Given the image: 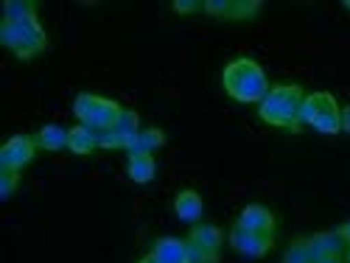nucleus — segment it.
Returning a JSON list of instances; mask_svg holds the SVG:
<instances>
[{
    "label": "nucleus",
    "instance_id": "1",
    "mask_svg": "<svg viewBox=\"0 0 350 263\" xmlns=\"http://www.w3.org/2000/svg\"><path fill=\"white\" fill-rule=\"evenodd\" d=\"M221 84L224 93L239 104H260L272 87L264 68L250 56H239V59L227 62L221 70Z\"/></svg>",
    "mask_w": 350,
    "mask_h": 263
},
{
    "label": "nucleus",
    "instance_id": "2",
    "mask_svg": "<svg viewBox=\"0 0 350 263\" xmlns=\"http://www.w3.org/2000/svg\"><path fill=\"white\" fill-rule=\"evenodd\" d=\"M303 101H306V93L300 84H272L264 101L258 104V118L286 132H300Z\"/></svg>",
    "mask_w": 350,
    "mask_h": 263
},
{
    "label": "nucleus",
    "instance_id": "3",
    "mask_svg": "<svg viewBox=\"0 0 350 263\" xmlns=\"http://www.w3.org/2000/svg\"><path fill=\"white\" fill-rule=\"evenodd\" d=\"M0 45L9 48L17 59H34L48 48V34L40 17H28L20 23L0 20Z\"/></svg>",
    "mask_w": 350,
    "mask_h": 263
},
{
    "label": "nucleus",
    "instance_id": "4",
    "mask_svg": "<svg viewBox=\"0 0 350 263\" xmlns=\"http://www.w3.org/2000/svg\"><path fill=\"white\" fill-rule=\"evenodd\" d=\"M121 109L124 107L118 101L96 96V93H79L73 101V115L79 118V124L90 126V129H112Z\"/></svg>",
    "mask_w": 350,
    "mask_h": 263
},
{
    "label": "nucleus",
    "instance_id": "5",
    "mask_svg": "<svg viewBox=\"0 0 350 263\" xmlns=\"http://www.w3.org/2000/svg\"><path fill=\"white\" fill-rule=\"evenodd\" d=\"M227 244L239 255L258 260L275 247V232H250V230H241V227L232 224L230 236H227Z\"/></svg>",
    "mask_w": 350,
    "mask_h": 263
},
{
    "label": "nucleus",
    "instance_id": "6",
    "mask_svg": "<svg viewBox=\"0 0 350 263\" xmlns=\"http://www.w3.org/2000/svg\"><path fill=\"white\" fill-rule=\"evenodd\" d=\"M40 152L37 137L34 135H14L3 149H0V168H12V171H23L31 163Z\"/></svg>",
    "mask_w": 350,
    "mask_h": 263
},
{
    "label": "nucleus",
    "instance_id": "7",
    "mask_svg": "<svg viewBox=\"0 0 350 263\" xmlns=\"http://www.w3.org/2000/svg\"><path fill=\"white\" fill-rule=\"evenodd\" d=\"M258 12H260L258 0H208L205 3V14L216 20H230V23L255 20Z\"/></svg>",
    "mask_w": 350,
    "mask_h": 263
},
{
    "label": "nucleus",
    "instance_id": "8",
    "mask_svg": "<svg viewBox=\"0 0 350 263\" xmlns=\"http://www.w3.org/2000/svg\"><path fill=\"white\" fill-rule=\"evenodd\" d=\"M308 247H311L317 263L323 258H345V252H347V241L339 230L314 232V236H308Z\"/></svg>",
    "mask_w": 350,
    "mask_h": 263
},
{
    "label": "nucleus",
    "instance_id": "9",
    "mask_svg": "<svg viewBox=\"0 0 350 263\" xmlns=\"http://www.w3.org/2000/svg\"><path fill=\"white\" fill-rule=\"evenodd\" d=\"M236 227L250 230V232H275L278 219L269 208H264V204H247V208L236 216Z\"/></svg>",
    "mask_w": 350,
    "mask_h": 263
},
{
    "label": "nucleus",
    "instance_id": "10",
    "mask_svg": "<svg viewBox=\"0 0 350 263\" xmlns=\"http://www.w3.org/2000/svg\"><path fill=\"white\" fill-rule=\"evenodd\" d=\"M174 213H177V219L183 224H199L202 221V213H205V202H202L199 191L193 188H183L177 191V196H174Z\"/></svg>",
    "mask_w": 350,
    "mask_h": 263
},
{
    "label": "nucleus",
    "instance_id": "11",
    "mask_svg": "<svg viewBox=\"0 0 350 263\" xmlns=\"http://www.w3.org/2000/svg\"><path fill=\"white\" fill-rule=\"evenodd\" d=\"M149 255H154L160 263H191V258H188V241L185 238H177V236L154 238Z\"/></svg>",
    "mask_w": 350,
    "mask_h": 263
},
{
    "label": "nucleus",
    "instance_id": "12",
    "mask_svg": "<svg viewBox=\"0 0 350 263\" xmlns=\"http://www.w3.org/2000/svg\"><path fill=\"white\" fill-rule=\"evenodd\" d=\"M165 132L157 129V126H143L126 146V154H154L157 149L165 146Z\"/></svg>",
    "mask_w": 350,
    "mask_h": 263
},
{
    "label": "nucleus",
    "instance_id": "13",
    "mask_svg": "<svg viewBox=\"0 0 350 263\" xmlns=\"http://www.w3.org/2000/svg\"><path fill=\"white\" fill-rule=\"evenodd\" d=\"M188 241H191V244H196V247H205V249H216V252H221V247H224L227 236H224V230H221V227L208 224V221H199V224H193V227H191Z\"/></svg>",
    "mask_w": 350,
    "mask_h": 263
},
{
    "label": "nucleus",
    "instance_id": "14",
    "mask_svg": "<svg viewBox=\"0 0 350 263\" xmlns=\"http://www.w3.org/2000/svg\"><path fill=\"white\" fill-rule=\"evenodd\" d=\"M311 129L319 135H339L342 132V107L336 104L334 96L325 101V107L319 109V115L311 121Z\"/></svg>",
    "mask_w": 350,
    "mask_h": 263
},
{
    "label": "nucleus",
    "instance_id": "15",
    "mask_svg": "<svg viewBox=\"0 0 350 263\" xmlns=\"http://www.w3.org/2000/svg\"><path fill=\"white\" fill-rule=\"evenodd\" d=\"M126 177L137 185H146L157 177V163L154 154H129L126 157Z\"/></svg>",
    "mask_w": 350,
    "mask_h": 263
},
{
    "label": "nucleus",
    "instance_id": "16",
    "mask_svg": "<svg viewBox=\"0 0 350 263\" xmlns=\"http://www.w3.org/2000/svg\"><path fill=\"white\" fill-rule=\"evenodd\" d=\"M34 137H37V146L42 152H62L70 143V129H65L59 124H45L42 129H37Z\"/></svg>",
    "mask_w": 350,
    "mask_h": 263
},
{
    "label": "nucleus",
    "instance_id": "17",
    "mask_svg": "<svg viewBox=\"0 0 350 263\" xmlns=\"http://www.w3.org/2000/svg\"><path fill=\"white\" fill-rule=\"evenodd\" d=\"M96 149H98V135H96V129L84 126V124H79V126L70 129L68 152H73V154H93Z\"/></svg>",
    "mask_w": 350,
    "mask_h": 263
},
{
    "label": "nucleus",
    "instance_id": "18",
    "mask_svg": "<svg viewBox=\"0 0 350 263\" xmlns=\"http://www.w3.org/2000/svg\"><path fill=\"white\" fill-rule=\"evenodd\" d=\"M37 3L34 0H6L3 6V20H12V23H20V20H28V17H37Z\"/></svg>",
    "mask_w": 350,
    "mask_h": 263
},
{
    "label": "nucleus",
    "instance_id": "19",
    "mask_svg": "<svg viewBox=\"0 0 350 263\" xmlns=\"http://www.w3.org/2000/svg\"><path fill=\"white\" fill-rule=\"evenodd\" d=\"M280 263H317V258H314V252L308 247V238H295V241H291L286 247Z\"/></svg>",
    "mask_w": 350,
    "mask_h": 263
},
{
    "label": "nucleus",
    "instance_id": "20",
    "mask_svg": "<svg viewBox=\"0 0 350 263\" xmlns=\"http://www.w3.org/2000/svg\"><path fill=\"white\" fill-rule=\"evenodd\" d=\"M328 98H331V93H311V96H306L303 109H300V121H303V126H311V121L319 115V109L325 107Z\"/></svg>",
    "mask_w": 350,
    "mask_h": 263
},
{
    "label": "nucleus",
    "instance_id": "21",
    "mask_svg": "<svg viewBox=\"0 0 350 263\" xmlns=\"http://www.w3.org/2000/svg\"><path fill=\"white\" fill-rule=\"evenodd\" d=\"M112 129H118L124 137H129V140H132V137L143 129V126H140V115H137L135 109H126V107H124V109H121V115H118V121H115V126H112Z\"/></svg>",
    "mask_w": 350,
    "mask_h": 263
},
{
    "label": "nucleus",
    "instance_id": "22",
    "mask_svg": "<svg viewBox=\"0 0 350 263\" xmlns=\"http://www.w3.org/2000/svg\"><path fill=\"white\" fill-rule=\"evenodd\" d=\"M20 185V171H12V168H3L0 171V199H12L14 191Z\"/></svg>",
    "mask_w": 350,
    "mask_h": 263
},
{
    "label": "nucleus",
    "instance_id": "23",
    "mask_svg": "<svg viewBox=\"0 0 350 263\" xmlns=\"http://www.w3.org/2000/svg\"><path fill=\"white\" fill-rule=\"evenodd\" d=\"M188 241V238H185ZM188 258L191 263H219V252L216 249H205V247H196L188 241Z\"/></svg>",
    "mask_w": 350,
    "mask_h": 263
},
{
    "label": "nucleus",
    "instance_id": "24",
    "mask_svg": "<svg viewBox=\"0 0 350 263\" xmlns=\"http://www.w3.org/2000/svg\"><path fill=\"white\" fill-rule=\"evenodd\" d=\"M171 9L177 14H196V12H205V3H199V0H177V3H171Z\"/></svg>",
    "mask_w": 350,
    "mask_h": 263
},
{
    "label": "nucleus",
    "instance_id": "25",
    "mask_svg": "<svg viewBox=\"0 0 350 263\" xmlns=\"http://www.w3.org/2000/svg\"><path fill=\"white\" fill-rule=\"evenodd\" d=\"M342 132L350 135V104L342 107Z\"/></svg>",
    "mask_w": 350,
    "mask_h": 263
},
{
    "label": "nucleus",
    "instance_id": "26",
    "mask_svg": "<svg viewBox=\"0 0 350 263\" xmlns=\"http://www.w3.org/2000/svg\"><path fill=\"white\" fill-rule=\"evenodd\" d=\"M137 263H160V260H157V258H154V255H146V258H140V260H137Z\"/></svg>",
    "mask_w": 350,
    "mask_h": 263
},
{
    "label": "nucleus",
    "instance_id": "27",
    "mask_svg": "<svg viewBox=\"0 0 350 263\" xmlns=\"http://www.w3.org/2000/svg\"><path fill=\"white\" fill-rule=\"evenodd\" d=\"M319 263H345V260H342V258H323Z\"/></svg>",
    "mask_w": 350,
    "mask_h": 263
},
{
    "label": "nucleus",
    "instance_id": "28",
    "mask_svg": "<svg viewBox=\"0 0 350 263\" xmlns=\"http://www.w3.org/2000/svg\"><path fill=\"white\" fill-rule=\"evenodd\" d=\"M345 263H350V247H347V252H345Z\"/></svg>",
    "mask_w": 350,
    "mask_h": 263
},
{
    "label": "nucleus",
    "instance_id": "29",
    "mask_svg": "<svg viewBox=\"0 0 350 263\" xmlns=\"http://www.w3.org/2000/svg\"><path fill=\"white\" fill-rule=\"evenodd\" d=\"M345 9H350V0H347V3H345Z\"/></svg>",
    "mask_w": 350,
    "mask_h": 263
}]
</instances>
